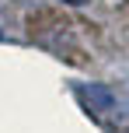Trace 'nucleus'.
<instances>
[{"mask_svg":"<svg viewBox=\"0 0 129 133\" xmlns=\"http://www.w3.org/2000/svg\"><path fill=\"white\" fill-rule=\"evenodd\" d=\"M73 95L84 105V112H87L105 133H129V109L108 91V88H101V84H80Z\"/></svg>","mask_w":129,"mask_h":133,"instance_id":"1","label":"nucleus"},{"mask_svg":"<svg viewBox=\"0 0 129 133\" xmlns=\"http://www.w3.org/2000/svg\"><path fill=\"white\" fill-rule=\"evenodd\" d=\"M0 39H4V32H0Z\"/></svg>","mask_w":129,"mask_h":133,"instance_id":"2","label":"nucleus"}]
</instances>
